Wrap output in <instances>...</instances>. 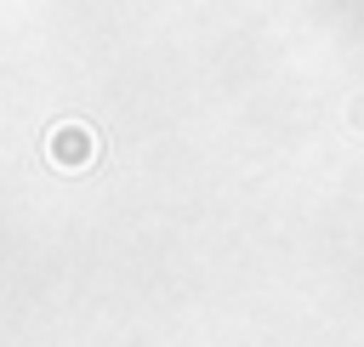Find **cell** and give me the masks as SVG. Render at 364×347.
<instances>
[{"label":"cell","instance_id":"obj_1","mask_svg":"<svg viewBox=\"0 0 364 347\" xmlns=\"http://www.w3.org/2000/svg\"><path fill=\"white\" fill-rule=\"evenodd\" d=\"M46 154H51V165H57V171H85V165L97 159V137H91V125L63 119V125H51Z\"/></svg>","mask_w":364,"mask_h":347}]
</instances>
